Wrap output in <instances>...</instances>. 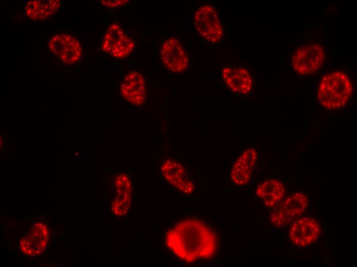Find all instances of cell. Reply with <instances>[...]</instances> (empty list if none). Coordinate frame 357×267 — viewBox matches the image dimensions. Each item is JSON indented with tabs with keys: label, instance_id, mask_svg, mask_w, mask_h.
I'll return each mask as SVG.
<instances>
[{
	"label": "cell",
	"instance_id": "6da1fadb",
	"mask_svg": "<svg viewBox=\"0 0 357 267\" xmlns=\"http://www.w3.org/2000/svg\"><path fill=\"white\" fill-rule=\"evenodd\" d=\"M167 246L187 262L212 256L215 252L217 238L203 222L189 219L177 223L167 233Z\"/></svg>",
	"mask_w": 357,
	"mask_h": 267
},
{
	"label": "cell",
	"instance_id": "7a4b0ae2",
	"mask_svg": "<svg viewBox=\"0 0 357 267\" xmlns=\"http://www.w3.org/2000/svg\"><path fill=\"white\" fill-rule=\"evenodd\" d=\"M352 92L350 78L342 70H335L325 73L321 78L316 96L323 108L336 110L348 104Z\"/></svg>",
	"mask_w": 357,
	"mask_h": 267
},
{
	"label": "cell",
	"instance_id": "3957f363",
	"mask_svg": "<svg viewBox=\"0 0 357 267\" xmlns=\"http://www.w3.org/2000/svg\"><path fill=\"white\" fill-rule=\"evenodd\" d=\"M193 23L198 35L205 41L219 43L224 36V29L218 9L212 4L205 3L195 11Z\"/></svg>",
	"mask_w": 357,
	"mask_h": 267
},
{
	"label": "cell",
	"instance_id": "277c9868",
	"mask_svg": "<svg viewBox=\"0 0 357 267\" xmlns=\"http://www.w3.org/2000/svg\"><path fill=\"white\" fill-rule=\"evenodd\" d=\"M325 59L323 46L318 43H308L295 50L291 56V65L297 74L311 75L321 69Z\"/></svg>",
	"mask_w": 357,
	"mask_h": 267
},
{
	"label": "cell",
	"instance_id": "5b68a950",
	"mask_svg": "<svg viewBox=\"0 0 357 267\" xmlns=\"http://www.w3.org/2000/svg\"><path fill=\"white\" fill-rule=\"evenodd\" d=\"M134 41L117 24H111L102 43L103 50L114 58L125 59L135 48Z\"/></svg>",
	"mask_w": 357,
	"mask_h": 267
},
{
	"label": "cell",
	"instance_id": "8992f818",
	"mask_svg": "<svg viewBox=\"0 0 357 267\" xmlns=\"http://www.w3.org/2000/svg\"><path fill=\"white\" fill-rule=\"evenodd\" d=\"M160 56L163 67L173 73L183 72L188 67L189 56L184 46L176 37H170L162 42Z\"/></svg>",
	"mask_w": 357,
	"mask_h": 267
},
{
	"label": "cell",
	"instance_id": "52a82bcc",
	"mask_svg": "<svg viewBox=\"0 0 357 267\" xmlns=\"http://www.w3.org/2000/svg\"><path fill=\"white\" fill-rule=\"evenodd\" d=\"M308 204L307 196L302 193H294L281 203L279 208L272 213L271 222L276 227H283L303 215Z\"/></svg>",
	"mask_w": 357,
	"mask_h": 267
},
{
	"label": "cell",
	"instance_id": "ba28073f",
	"mask_svg": "<svg viewBox=\"0 0 357 267\" xmlns=\"http://www.w3.org/2000/svg\"><path fill=\"white\" fill-rule=\"evenodd\" d=\"M291 223L288 236L291 242L298 247H304L311 244L320 235V224L314 218L300 217Z\"/></svg>",
	"mask_w": 357,
	"mask_h": 267
},
{
	"label": "cell",
	"instance_id": "9c48e42d",
	"mask_svg": "<svg viewBox=\"0 0 357 267\" xmlns=\"http://www.w3.org/2000/svg\"><path fill=\"white\" fill-rule=\"evenodd\" d=\"M120 93L129 103L141 106L146 102V85L145 77L136 70L127 72L120 86Z\"/></svg>",
	"mask_w": 357,
	"mask_h": 267
},
{
	"label": "cell",
	"instance_id": "30bf717a",
	"mask_svg": "<svg viewBox=\"0 0 357 267\" xmlns=\"http://www.w3.org/2000/svg\"><path fill=\"white\" fill-rule=\"evenodd\" d=\"M221 78L227 87L235 93L247 95L252 90L253 78L245 68L224 66L221 70Z\"/></svg>",
	"mask_w": 357,
	"mask_h": 267
},
{
	"label": "cell",
	"instance_id": "8fae6325",
	"mask_svg": "<svg viewBox=\"0 0 357 267\" xmlns=\"http://www.w3.org/2000/svg\"><path fill=\"white\" fill-rule=\"evenodd\" d=\"M161 173L164 178L173 186L181 192L190 194L194 185L182 165L172 159L166 160L161 166Z\"/></svg>",
	"mask_w": 357,
	"mask_h": 267
},
{
	"label": "cell",
	"instance_id": "7c38bea8",
	"mask_svg": "<svg viewBox=\"0 0 357 267\" xmlns=\"http://www.w3.org/2000/svg\"><path fill=\"white\" fill-rule=\"evenodd\" d=\"M257 156L256 150L249 148L237 158L230 173V178L234 184L242 186L249 182Z\"/></svg>",
	"mask_w": 357,
	"mask_h": 267
},
{
	"label": "cell",
	"instance_id": "4fadbf2b",
	"mask_svg": "<svg viewBox=\"0 0 357 267\" xmlns=\"http://www.w3.org/2000/svg\"><path fill=\"white\" fill-rule=\"evenodd\" d=\"M116 197L112 204L114 215L122 216L127 214L131 206L132 184L129 177L121 174L115 179Z\"/></svg>",
	"mask_w": 357,
	"mask_h": 267
},
{
	"label": "cell",
	"instance_id": "5bb4252c",
	"mask_svg": "<svg viewBox=\"0 0 357 267\" xmlns=\"http://www.w3.org/2000/svg\"><path fill=\"white\" fill-rule=\"evenodd\" d=\"M286 193L284 185L276 179H268L260 183L255 190L256 195L264 205L273 207L279 203Z\"/></svg>",
	"mask_w": 357,
	"mask_h": 267
},
{
	"label": "cell",
	"instance_id": "9a60e30c",
	"mask_svg": "<svg viewBox=\"0 0 357 267\" xmlns=\"http://www.w3.org/2000/svg\"><path fill=\"white\" fill-rule=\"evenodd\" d=\"M130 1L127 0L101 1V3L103 6L109 8L121 7L127 4Z\"/></svg>",
	"mask_w": 357,
	"mask_h": 267
},
{
	"label": "cell",
	"instance_id": "2e32d148",
	"mask_svg": "<svg viewBox=\"0 0 357 267\" xmlns=\"http://www.w3.org/2000/svg\"><path fill=\"white\" fill-rule=\"evenodd\" d=\"M35 253H34V252H32V253L30 255V256L31 257H33V256H35Z\"/></svg>",
	"mask_w": 357,
	"mask_h": 267
},
{
	"label": "cell",
	"instance_id": "e0dca14e",
	"mask_svg": "<svg viewBox=\"0 0 357 267\" xmlns=\"http://www.w3.org/2000/svg\"><path fill=\"white\" fill-rule=\"evenodd\" d=\"M34 226H36V227H38V226H39L38 223H34Z\"/></svg>",
	"mask_w": 357,
	"mask_h": 267
},
{
	"label": "cell",
	"instance_id": "ac0fdd59",
	"mask_svg": "<svg viewBox=\"0 0 357 267\" xmlns=\"http://www.w3.org/2000/svg\"><path fill=\"white\" fill-rule=\"evenodd\" d=\"M42 250L43 249H42V247L41 246H40L38 247V250H39V251H42Z\"/></svg>",
	"mask_w": 357,
	"mask_h": 267
},
{
	"label": "cell",
	"instance_id": "d6986e66",
	"mask_svg": "<svg viewBox=\"0 0 357 267\" xmlns=\"http://www.w3.org/2000/svg\"><path fill=\"white\" fill-rule=\"evenodd\" d=\"M35 253H36V254H39L40 253V251H39V250H37V251L35 252Z\"/></svg>",
	"mask_w": 357,
	"mask_h": 267
},
{
	"label": "cell",
	"instance_id": "ffe728a7",
	"mask_svg": "<svg viewBox=\"0 0 357 267\" xmlns=\"http://www.w3.org/2000/svg\"><path fill=\"white\" fill-rule=\"evenodd\" d=\"M42 246V249L44 250H45L46 248V246Z\"/></svg>",
	"mask_w": 357,
	"mask_h": 267
},
{
	"label": "cell",
	"instance_id": "44dd1931",
	"mask_svg": "<svg viewBox=\"0 0 357 267\" xmlns=\"http://www.w3.org/2000/svg\"><path fill=\"white\" fill-rule=\"evenodd\" d=\"M38 223L39 226H42V225H43L42 224V223H40V222H38Z\"/></svg>",
	"mask_w": 357,
	"mask_h": 267
}]
</instances>
